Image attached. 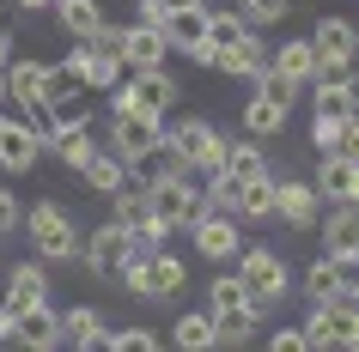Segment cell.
Returning a JSON list of instances; mask_svg holds the SVG:
<instances>
[{
  "label": "cell",
  "instance_id": "13",
  "mask_svg": "<svg viewBox=\"0 0 359 352\" xmlns=\"http://www.w3.org/2000/svg\"><path fill=\"white\" fill-rule=\"evenodd\" d=\"M165 24H147V19H134L122 24V67H165Z\"/></svg>",
  "mask_w": 359,
  "mask_h": 352
},
{
  "label": "cell",
  "instance_id": "25",
  "mask_svg": "<svg viewBox=\"0 0 359 352\" xmlns=\"http://www.w3.org/2000/svg\"><path fill=\"white\" fill-rule=\"evenodd\" d=\"M79 176H86V188L92 195H116V188L128 183V158H116L110 146H97L86 164H79Z\"/></svg>",
  "mask_w": 359,
  "mask_h": 352
},
{
  "label": "cell",
  "instance_id": "40",
  "mask_svg": "<svg viewBox=\"0 0 359 352\" xmlns=\"http://www.w3.org/2000/svg\"><path fill=\"white\" fill-rule=\"evenodd\" d=\"M86 43H92V49H104V55H122V24L97 19V31H92V37H86Z\"/></svg>",
  "mask_w": 359,
  "mask_h": 352
},
{
  "label": "cell",
  "instance_id": "8",
  "mask_svg": "<svg viewBox=\"0 0 359 352\" xmlns=\"http://www.w3.org/2000/svg\"><path fill=\"white\" fill-rule=\"evenodd\" d=\"M37 158H43V128L31 115H6L0 110V170L25 176V170H37Z\"/></svg>",
  "mask_w": 359,
  "mask_h": 352
},
{
  "label": "cell",
  "instance_id": "19",
  "mask_svg": "<svg viewBox=\"0 0 359 352\" xmlns=\"http://www.w3.org/2000/svg\"><path fill=\"white\" fill-rule=\"evenodd\" d=\"M250 37V24H244V13H213V0H208V43H201V67H213V61L226 55L231 43H244Z\"/></svg>",
  "mask_w": 359,
  "mask_h": 352
},
{
  "label": "cell",
  "instance_id": "20",
  "mask_svg": "<svg viewBox=\"0 0 359 352\" xmlns=\"http://www.w3.org/2000/svg\"><path fill=\"white\" fill-rule=\"evenodd\" d=\"M317 92H311V110L317 115H353L359 110V79H347V73H323V79H311Z\"/></svg>",
  "mask_w": 359,
  "mask_h": 352
},
{
  "label": "cell",
  "instance_id": "31",
  "mask_svg": "<svg viewBox=\"0 0 359 352\" xmlns=\"http://www.w3.org/2000/svg\"><path fill=\"white\" fill-rule=\"evenodd\" d=\"M49 152H55L67 170H79L97 152V140H92V128H61V134H49Z\"/></svg>",
  "mask_w": 359,
  "mask_h": 352
},
{
  "label": "cell",
  "instance_id": "17",
  "mask_svg": "<svg viewBox=\"0 0 359 352\" xmlns=\"http://www.w3.org/2000/svg\"><path fill=\"white\" fill-rule=\"evenodd\" d=\"M165 43L195 61L201 43H208V6H177V13H165Z\"/></svg>",
  "mask_w": 359,
  "mask_h": 352
},
{
  "label": "cell",
  "instance_id": "11",
  "mask_svg": "<svg viewBox=\"0 0 359 352\" xmlns=\"http://www.w3.org/2000/svg\"><path fill=\"white\" fill-rule=\"evenodd\" d=\"M183 231L195 237V255H208V261H231V255H238V243H244V237H238V225H231V213H195Z\"/></svg>",
  "mask_w": 359,
  "mask_h": 352
},
{
  "label": "cell",
  "instance_id": "22",
  "mask_svg": "<svg viewBox=\"0 0 359 352\" xmlns=\"http://www.w3.org/2000/svg\"><path fill=\"white\" fill-rule=\"evenodd\" d=\"M6 304H13V310L49 304V267H43V261H19V267L6 274Z\"/></svg>",
  "mask_w": 359,
  "mask_h": 352
},
{
  "label": "cell",
  "instance_id": "27",
  "mask_svg": "<svg viewBox=\"0 0 359 352\" xmlns=\"http://www.w3.org/2000/svg\"><path fill=\"white\" fill-rule=\"evenodd\" d=\"M213 67H219V73H231V79H256V73L268 67V49H262V37L250 31V37H244V43H231V49L213 61Z\"/></svg>",
  "mask_w": 359,
  "mask_h": 352
},
{
  "label": "cell",
  "instance_id": "38",
  "mask_svg": "<svg viewBox=\"0 0 359 352\" xmlns=\"http://www.w3.org/2000/svg\"><path fill=\"white\" fill-rule=\"evenodd\" d=\"M286 6H292V0H238V13H244L250 31H262V24H280V19H286Z\"/></svg>",
  "mask_w": 359,
  "mask_h": 352
},
{
  "label": "cell",
  "instance_id": "33",
  "mask_svg": "<svg viewBox=\"0 0 359 352\" xmlns=\"http://www.w3.org/2000/svg\"><path fill=\"white\" fill-rule=\"evenodd\" d=\"M219 170H231L238 183H250V176H268L262 140H238V146H231V140H226V164H219Z\"/></svg>",
  "mask_w": 359,
  "mask_h": 352
},
{
  "label": "cell",
  "instance_id": "3",
  "mask_svg": "<svg viewBox=\"0 0 359 352\" xmlns=\"http://www.w3.org/2000/svg\"><path fill=\"white\" fill-rule=\"evenodd\" d=\"M25 237H31V249H37L43 261H55V267H67V261L79 255L74 213H67L61 201H37V206H31V219H25Z\"/></svg>",
  "mask_w": 359,
  "mask_h": 352
},
{
  "label": "cell",
  "instance_id": "14",
  "mask_svg": "<svg viewBox=\"0 0 359 352\" xmlns=\"http://www.w3.org/2000/svg\"><path fill=\"white\" fill-rule=\"evenodd\" d=\"M13 346H25V352H49V346H61V316H55V304H25V310H19V334H13Z\"/></svg>",
  "mask_w": 359,
  "mask_h": 352
},
{
  "label": "cell",
  "instance_id": "16",
  "mask_svg": "<svg viewBox=\"0 0 359 352\" xmlns=\"http://www.w3.org/2000/svg\"><path fill=\"white\" fill-rule=\"evenodd\" d=\"M317 195H323L329 206H335V201H353V195H359V158L329 152V158L317 164Z\"/></svg>",
  "mask_w": 359,
  "mask_h": 352
},
{
  "label": "cell",
  "instance_id": "6",
  "mask_svg": "<svg viewBox=\"0 0 359 352\" xmlns=\"http://www.w3.org/2000/svg\"><path fill=\"white\" fill-rule=\"evenodd\" d=\"M304 346H323V352L359 346V304H353V297L311 304V316H304Z\"/></svg>",
  "mask_w": 359,
  "mask_h": 352
},
{
  "label": "cell",
  "instance_id": "52",
  "mask_svg": "<svg viewBox=\"0 0 359 352\" xmlns=\"http://www.w3.org/2000/svg\"><path fill=\"white\" fill-rule=\"evenodd\" d=\"M353 206H359V195H353Z\"/></svg>",
  "mask_w": 359,
  "mask_h": 352
},
{
  "label": "cell",
  "instance_id": "39",
  "mask_svg": "<svg viewBox=\"0 0 359 352\" xmlns=\"http://www.w3.org/2000/svg\"><path fill=\"white\" fill-rule=\"evenodd\" d=\"M341 122H347V115H317V122H311V146H317L323 158L341 152Z\"/></svg>",
  "mask_w": 359,
  "mask_h": 352
},
{
  "label": "cell",
  "instance_id": "4",
  "mask_svg": "<svg viewBox=\"0 0 359 352\" xmlns=\"http://www.w3.org/2000/svg\"><path fill=\"white\" fill-rule=\"evenodd\" d=\"M165 140L177 146V158H183L189 170H201V176L226 164V134L213 128V122H201V115H183V122H170Z\"/></svg>",
  "mask_w": 359,
  "mask_h": 352
},
{
  "label": "cell",
  "instance_id": "49",
  "mask_svg": "<svg viewBox=\"0 0 359 352\" xmlns=\"http://www.w3.org/2000/svg\"><path fill=\"white\" fill-rule=\"evenodd\" d=\"M177 6H208V0H165V13H177Z\"/></svg>",
  "mask_w": 359,
  "mask_h": 352
},
{
  "label": "cell",
  "instance_id": "42",
  "mask_svg": "<svg viewBox=\"0 0 359 352\" xmlns=\"http://www.w3.org/2000/svg\"><path fill=\"white\" fill-rule=\"evenodd\" d=\"M13 231H19V195H13V188H0V243L13 237Z\"/></svg>",
  "mask_w": 359,
  "mask_h": 352
},
{
  "label": "cell",
  "instance_id": "51",
  "mask_svg": "<svg viewBox=\"0 0 359 352\" xmlns=\"http://www.w3.org/2000/svg\"><path fill=\"white\" fill-rule=\"evenodd\" d=\"M353 304H359V286H353Z\"/></svg>",
  "mask_w": 359,
  "mask_h": 352
},
{
  "label": "cell",
  "instance_id": "30",
  "mask_svg": "<svg viewBox=\"0 0 359 352\" xmlns=\"http://www.w3.org/2000/svg\"><path fill=\"white\" fill-rule=\"evenodd\" d=\"M335 297H341V267H335V255L311 261V267H304V304H335Z\"/></svg>",
  "mask_w": 359,
  "mask_h": 352
},
{
  "label": "cell",
  "instance_id": "26",
  "mask_svg": "<svg viewBox=\"0 0 359 352\" xmlns=\"http://www.w3.org/2000/svg\"><path fill=\"white\" fill-rule=\"evenodd\" d=\"M6 104H19V110L43 104V61H6Z\"/></svg>",
  "mask_w": 359,
  "mask_h": 352
},
{
  "label": "cell",
  "instance_id": "46",
  "mask_svg": "<svg viewBox=\"0 0 359 352\" xmlns=\"http://www.w3.org/2000/svg\"><path fill=\"white\" fill-rule=\"evenodd\" d=\"M134 13H140V19H147V24H165V0H140Z\"/></svg>",
  "mask_w": 359,
  "mask_h": 352
},
{
  "label": "cell",
  "instance_id": "45",
  "mask_svg": "<svg viewBox=\"0 0 359 352\" xmlns=\"http://www.w3.org/2000/svg\"><path fill=\"white\" fill-rule=\"evenodd\" d=\"M13 334H19V310L0 304V346H13Z\"/></svg>",
  "mask_w": 359,
  "mask_h": 352
},
{
  "label": "cell",
  "instance_id": "24",
  "mask_svg": "<svg viewBox=\"0 0 359 352\" xmlns=\"http://www.w3.org/2000/svg\"><path fill=\"white\" fill-rule=\"evenodd\" d=\"M268 67L286 73L292 85H311V79H317V49H311V37H292V43H280V49L268 55Z\"/></svg>",
  "mask_w": 359,
  "mask_h": 352
},
{
  "label": "cell",
  "instance_id": "10",
  "mask_svg": "<svg viewBox=\"0 0 359 352\" xmlns=\"http://www.w3.org/2000/svg\"><path fill=\"white\" fill-rule=\"evenodd\" d=\"M158 140H165V122H158V115L122 110V115H110V140H104V146H110L116 158H140V152L158 146Z\"/></svg>",
  "mask_w": 359,
  "mask_h": 352
},
{
  "label": "cell",
  "instance_id": "32",
  "mask_svg": "<svg viewBox=\"0 0 359 352\" xmlns=\"http://www.w3.org/2000/svg\"><path fill=\"white\" fill-rule=\"evenodd\" d=\"M280 128H286V110H280V104H268V97L256 92L244 104V134H250V140H268V134H280Z\"/></svg>",
  "mask_w": 359,
  "mask_h": 352
},
{
  "label": "cell",
  "instance_id": "35",
  "mask_svg": "<svg viewBox=\"0 0 359 352\" xmlns=\"http://www.w3.org/2000/svg\"><path fill=\"white\" fill-rule=\"evenodd\" d=\"M238 213L244 219H274V176H250L244 195H238Z\"/></svg>",
  "mask_w": 359,
  "mask_h": 352
},
{
  "label": "cell",
  "instance_id": "12",
  "mask_svg": "<svg viewBox=\"0 0 359 352\" xmlns=\"http://www.w3.org/2000/svg\"><path fill=\"white\" fill-rule=\"evenodd\" d=\"M323 213V195L317 183H274V219L292 225V231H311Z\"/></svg>",
  "mask_w": 359,
  "mask_h": 352
},
{
  "label": "cell",
  "instance_id": "9",
  "mask_svg": "<svg viewBox=\"0 0 359 352\" xmlns=\"http://www.w3.org/2000/svg\"><path fill=\"white\" fill-rule=\"evenodd\" d=\"M134 255V243H128V225L122 219H110V225H97L92 237L79 243V261H86V267H92L97 279H116L122 274V261Z\"/></svg>",
  "mask_w": 359,
  "mask_h": 352
},
{
  "label": "cell",
  "instance_id": "36",
  "mask_svg": "<svg viewBox=\"0 0 359 352\" xmlns=\"http://www.w3.org/2000/svg\"><path fill=\"white\" fill-rule=\"evenodd\" d=\"M256 92H262L268 104H280V110H292V104H299V92H304V85H292V79H286V73H274V67H262V73H256Z\"/></svg>",
  "mask_w": 359,
  "mask_h": 352
},
{
  "label": "cell",
  "instance_id": "28",
  "mask_svg": "<svg viewBox=\"0 0 359 352\" xmlns=\"http://www.w3.org/2000/svg\"><path fill=\"white\" fill-rule=\"evenodd\" d=\"M79 92H86V79H79L74 61H43V104H67V97H79Z\"/></svg>",
  "mask_w": 359,
  "mask_h": 352
},
{
  "label": "cell",
  "instance_id": "50",
  "mask_svg": "<svg viewBox=\"0 0 359 352\" xmlns=\"http://www.w3.org/2000/svg\"><path fill=\"white\" fill-rule=\"evenodd\" d=\"M0 104H6V67H0Z\"/></svg>",
  "mask_w": 359,
  "mask_h": 352
},
{
  "label": "cell",
  "instance_id": "2",
  "mask_svg": "<svg viewBox=\"0 0 359 352\" xmlns=\"http://www.w3.org/2000/svg\"><path fill=\"white\" fill-rule=\"evenodd\" d=\"M238 267L231 274L244 279V297L256 304V310H268V304H280L286 297V286H292V274H286V261H280V249H268V243H238Z\"/></svg>",
  "mask_w": 359,
  "mask_h": 352
},
{
  "label": "cell",
  "instance_id": "43",
  "mask_svg": "<svg viewBox=\"0 0 359 352\" xmlns=\"http://www.w3.org/2000/svg\"><path fill=\"white\" fill-rule=\"evenodd\" d=\"M341 152H347V158H359V110L341 122Z\"/></svg>",
  "mask_w": 359,
  "mask_h": 352
},
{
  "label": "cell",
  "instance_id": "44",
  "mask_svg": "<svg viewBox=\"0 0 359 352\" xmlns=\"http://www.w3.org/2000/svg\"><path fill=\"white\" fill-rule=\"evenodd\" d=\"M268 346H274V352H304V328H280Z\"/></svg>",
  "mask_w": 359,
  "mask_h": 352
},
{
  "label": "cell",
  "instance_id": "15",
  "mask_svg": "<svg viewBox=\"0 0 359 352\" xmlns=\"http://www.w3.org/2000/svg\"><path fill=\"white\" fill-rule=\"evenodd\" d=\"M61 340H67V346H86V352H110L116 346V334L104 328V316H97L92 304H79V310L61 316Z\"/></svg>",
  "mask_w": 359,
  "mask_h": 352
},
{
  "label": "cell",
  "instance_id": "37",
  "mask_svg": "<svg viewBox=\"0 0 359 352\" xmlns=\"http://www.w3.org/2000/svg\"><path fill=\"white\" fill-rule=\"evenodd\" d=\"M231 304H250L244 279H238V274H213L208 279V310H231Z\"/></svg>",
  "mask_w": 359,
  "mask_h": 352
},
{
  "label": "cell",
  "instance_id": "18",
  "mask_svg": "<svg viewBox=\"0 0 359 352\" xmlns=\"http://www.w3.org/2000/svg\"><path fill=\"white\" fill-rule=\"evenodd\" d=\"M208 316H213V346H250L262 328L256 304H231V310H208Z\"/></svg>",
  "mask_w": 359,
  "mask_h": 352
},
{
  "label": "cell",
  "instance_id": "7",
  "mask_svg": "<svg viewBox=\"0 0 359 352\" xmlns=\"http://www.w3.org/2000/svg\"><path fill=\"white\" fill-rule=\"evenodd\" d=\"M311 49H317V79L323 73H347L359 61V31L341 19V13H329V19L311 24Z\"/></svg>",
  "mask_w": 359,
  "mask_h": 352
},
{
  "label": "cell",
  "instance_id": "1",
  "mask_svg": "<svg viewBox=\"0 0 359 352\" xmlns=\"http://www.w3.org/2000/svg\"><path fill=\"white\" fill-rule=\"evenodd\" d=\"M122 286H128L140 304H165V297L183 292V279H189V267H183V255H170V249H147V255H128L122 261Z\"/></svg>",
  "mask_w": 359,
  "mask_h": 352
},
{
  "label": "cell",
  "instance_id": "5",
  "mask_svg": "<svg viewBox=\"0 0 359 352\" xmlns=\"http://www.w3.org/2000/svg\"><path fill=\"white\" fill-rule=\"evenodd\" d=\"M147 206L170 225V231H183L195 213H208V201H201V170H177V176H165V183H152Z\"/></svg>",
  "mask_w": 359,
  "mask_h": 352
},
{
  "label": "cell",
  "instance_id": "48",
  "mask_svg": "<svg viewBox=\"0 0 359 352\" xmlns=\"http://www.w3.org/2000/svg\"><path fill=\"white\" fill-rule=\"evenodd\" d=\"M13 61V31H0V67Z\"/></svg>",
  "mask_w": 359,
  "mask_h": 352
},
{
  "label": "cell",
  "instance_id": "47",
  "mask_svg": "<svg viewBox=\"0 0 359 352\" xmlns=\"http://www.w3.org/2000/svg\"><path fill=\"white\" fill-rule=\"evenodd\" d=\"M13 6H19V13H49L55 0H13Z\"/></svg>",
  "mask_w": 359,
  "mask_h": 352
},
{
  "label": "cell",
  "instance_id": "29",
  "mask_svg": "<svg viewBox=\"0 0 359 352\" xmlns=\"http://www.w3.org/2000/svg\"><path fill=\"white\" fill-rule=\"evenodd\" d=\"M55 19H61V31L74 43H86L97 31V19H104V6H97V0H55Z\"/></svg>",
  "mask_w": 359,
  "mask_h": 352
},
{
  "label": "cell",
  "instance_id": "34",
  "mask_svg": "<svg viewBox=\"0 0 359 352\" xmlns=\"http://www.w3.org/2000/svg\"><path fill=\"white\" fill-rule=\"evenodd\" d=\"M170 340H177L183 352H208V346H213V316H208V310H189V316H177Z\"/></svg>",
  "mask_w": 359,
  "mask_h": 352
},
{
  "label": "cell",
  "instance_id": "41",
  "mask_svg": "<svg viewBox=\"0 0 359 352\" xmlns=\"http://www.w3.org/2000/svg\"><path fill=\"white\" fill-rule=\"evenodd\" d=\"M152 346H158V334H152V328H122V334H116V352H152Z\"/></svg>",
  "mask_w": 359,
  "mask_h": 352
},
{
  "label": "cell",
  "instance_id": "23",
  "mask_svg": "<svg viewBox=\"0 0 359 352\" xmlns=\"http://www.w3.org/2000/svg\"><path fill=\"white\" fill-rule=\"evenodd\" d=\"M79 67V79H86V92H110L116 79H122V55H104V49H92V43H79L74 55H67Z\"/></svg>",
  "mask_w": 359,
  "mask_h": 352
},
{
  "label": "cell",
  "instance_id": "21",
  "mask_svg": "<svg viewBox=\"0 0 359 352\" xmlns=\"http://www.w3.org/2000/svg\"><path fill=\"white\" fill-rule=\"evenodd\" d=\"M323 255H359V206L335 201V213L323 219Z\"/></svg>",
  "mask_w": 359,
  "mask_h": 352
}]
</instances>
